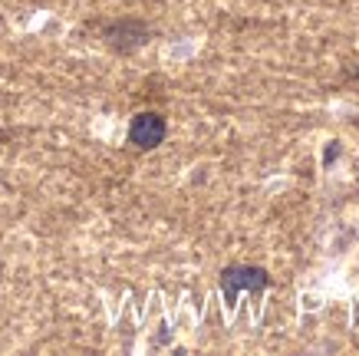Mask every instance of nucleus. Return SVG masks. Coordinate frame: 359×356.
<instances>
[{
    "instance_id": "nucleus-1",
    "label": "nucleus",
    "mask_w": 359,
    "mask_h": 356,
    "mask_svg": "<svg viewBox=\"0 0 359 356\" xmlns=\"http://www.w3.org/2000/svg\"><path fill=\"white\" fill-rule=\"evenodd\" d=\"M129 139H132V145H139V149H155V145H162L165 119L155 116V112H139L129 126Z\"/></svg>"
},
{
    "instance_id": "nucleus-2",
    "label": "nucleus",
    "mask_w": 359,
    "mask_h": 356,
    "mask_svg": "<svg viewBox=\"0 0 359 356\" xmlns=\"http://www.w3.org/2000/svg\"><path fill=\"white\" fill-rule=\"evenodd\" d=\"M221 287L228 294V301H234L238 291H261V287H267V274L261 268H228L221 274Z\"/></svg>"
}]
</instances>
